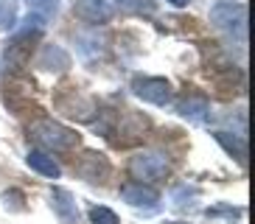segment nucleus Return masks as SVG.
I'll list each match as a JSON object with an SVG mask.
<instances>
[{"instance_id":"20e7f679","label":"nucleus","mask_w":255,"mask_h":224,"mask_svg":"<svg viewBox=\"0 0 255 224\" xmlns=\"http://www.w3.org/2000/svg\"><path fill=\"white\" fill-rule=\"evenodd\" d=\"M132 90H135L137 98H143L146 104H154V107H165L171 101V84L160 79V76H137L132 82Z\"/></svg>"},{"instance_id":"0eeeda50","label":"nucleus","mask_w":255,"mask_h":224,"mask_svg":"<svg viewBox=\"0 0 255 224\" xmlns=\"http://www.w3.org/2000/svg\"><path fill=\"white\" fill-rule=\"evenodd\" d=\"M51 208H53V213L59 216L62 224H79V208H76V199L65 191V188H53L51 191Z\"/></svg>"},{"instance_id":"f03ea898","label":"nucleus","mask_w":255,"mask_h":224,"mask_svg":"<svg viewBox=\"0 0 255 224\" xmlns=\"http://www.w3.org/2000/svg\"><path fill=\"white\" fill-rule=\"evenodd\" d=\"M210 22L216 28L244 39V34H247V6L244 3H233V0L216 3V6L210 8Z\"/></svg>"},{"instance_id":"1a4fd4ad","label":"nucleus","mask_w":255,"mask_h":224,"mask_svg":"<svg viewBox=\"0 0 255 224\" xmlns=\"http://www.w3.org/2000/svg\"><path fill=\"white\" fill-rule=\"evenodd\" d=\"M37 67L62 73V70H68L70 67V53L65 51L62 45H45V48L39 51V56H37Z\"/></svg>"},{"instance_id":"f257e3e1","label":"nucleus","mask_w":255,"mask_h":224,"mask_svg":"<svg viewBox=\"0 0 255 224\" xmlns=\"http://www.w3.org/2000/svg\"><path fill=\"white\" fill-rule=\"evenodd\" d=\"M28 134H31L34 143H39L42 149H51V151L73 149L76 143H79V134H76L73 129L62 126V123H56V120H51V118L34 120V123L28 126Z\"/></svg>"},{"instance_id":"f3484780","label":"nucleus","mask_w":255,"mask_h":224,"mask_svg":"<svg viewBox=\"0 0 255 224\" xmlns=\"http://www.w3.org/2000/svg\"><path fill=\"white\" fill-rule=\"evenodd\" d=\"M165 3H171V6L182 8V6H188V3H191V0H165Z\"/></svg>"},{"instance_id":"6e6552de","label":"nucleus","mask_w":255,"mask_h":224,"mask_svg":"<svg viewBox=\"0 0 255 224\" xmlns=\"http://www.w3.org/2000/svg\"><path fill=\"white\" fill-rule=\"evenodd\" d=\"M76 171L82 174L87 182H104V177L110 174V165H107L104 154H96V151H87L82 157V163L76 165Z\"/></svg>"},{"instance_id":"7ed1b4c3","label":"nucleus","mask_w":255,"mask_h":224,"mask_svg":"<svg viewBox=\"0 0 255 224\" xmlns=\"http://www.w3.org/2000/svg\"><path fill=\"white\" fill-rule=\"evenodd\" d=\"M168 168H171L168 165V157L160 154V151H140L129 163V174L137 182H160V179H165Z\"/></svg>"},{"instance_id":"2eb2a0df","label":"nucleus","mask_w":255,"mask_h":224,"mask_svg":"<svg viewBox=\"0 0 255 224\" xmlns=\"http://www.w3.org/2000/svg\"><path fill=\"white\" fill-rule=\"evenodd\" d=\"M90 222L93 224H118V216L110 208H104V205H96L90 210Z\"/></svg>"},{"instance_id":"4468645a","label":"nucleus","mask_w":255,"mask_h":224,"mask_svg":"<svg viewBox=\"0 0 255 224\" xmlns=\"http://www.w3.org/2000/svg\"><path fill=\"white\" fill-rule=\"evenodd\" d=\"M17 25V0H0V28Z\"/></svg>"},{"instance_id":"ddd939ff","label":"nucleus","mask_w":255,"mask_h":224,"mask_svg":"<svg viewBox=\"0 0 255 224\" xmlns=\"http://www.w3.org/2000/svg\"><path fill=\"white\" fill-rule=\"evenodd\" d=\"M118 3V11L124 14H154L157 3L154 0H115Z\"/></svg>"},{"instance_id":"dca6fc26","label":"nucleus","mask_w":255,"mask_h":224,"mask_svg":"<svg viewBox=\"0 0 255 224\" xmlns=\"http://www.w3.org/2000/svg\"><path fill=\"white\" fill-rule=\"evenodd\" d=\"M28 6L48 20V17H53L56 11H59V0H28Z\"/></svg>"},{"instance_id":"9d476101","label":"nucleus","mask_w":255,"mask_h":224,"mask_svg":"<svg viewBox=\"0 0 255 224\" xmlns=\"http://www.w3.org/2000/svg\"><path fill=\"white\" fill-rule=\"evenodd\" d=\"M25 163L34 168L37 174H42V177H51V179H56L62 174V168H59V163L53 160L48 151H42V149H31L28 151V157H25Z\"/></svg>"},{"instance_id":"423d86ee","label":"nucleus","mask_w":255,"mask_h":224,"mask_svg":"<svg viewBox=\"0 0 255 224\" xmlns=\"http://www.w3.org/2000/svg\"><path fill=\"white\" fill-rule=\"evenodd\" d=\"M121 196H124V202L127 205H132V208H146V210H154L157 208V191H151V188H146L143 182H129V185L121 188Z\"/></svg>"},{"instance_id":"39448f33","label":"nucleus","mask_w":255,"mask_h":224,"mask_svg":"<svg viewBox=\"0 0 255 224\" xmlns=\"http://www.w3.org/2000/svg\"><path fill=\"white\" fill-rule=\"evenodd\" d=\"M76 17H82L84 22H110L118 14V3L115 0H76L73 3Z\"/></svg>"},{"instance_id":"f8f14e48","label":"nucleus","mask_w":255,"mask_h":224,"mask_svg":"<svg viewBox=\"0 0 255 224\" xmlns=\"http://www.w3.org/2000/svg\"><path fill=\"white\" fill-rule=\"evenodd\" d=\"M213 137H216V140L222 143V146H225L236 160H241V163L247 160V140H244V134H233V137H230L227 132H216Z\"/></svg>"},{"instance_id":"9b49d317","label":"nucleus","mask_w":255,"mask_h":224,"mask_svg":"<svg viewBox=\"0 0 255 224\" xmlns=\"http://www.w3.org/2000/svg\"><path fill=\"white\" fill-rule=\"evenodd\" d=\"M177 112L188 120H205V115L210 112V104H208V98H202V96H185L177 104Z\"/></svg>"}]
</instances>
